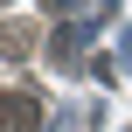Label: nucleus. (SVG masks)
<instances>
[{
    "mask_svg": "<svg viewBox=\"0 0 132 132\" xmlns=\"http://www.w3.org/2000/svg\"><path fill=\"white\" fill-rule=\"evenodd\" d=\"M28 42H35V35H28L21 21H7V28H0V56H28Z\"/></svg>",
    "mask_w": 132,
    "mask_h": 132,
    "instance_id": "f03ea898",
    "label": "nucleus"
},
{
    "mask_svg": "<svg viewBox=\"0 0 132 132\" xmlns=\"http://www.w3.org/2000/svg\"><path fill=\"white\" fill-rule=\"evenodd\" d=\"M42 90H28V84H14V90H0V132H35L42 125Z\"/></svg>",
    "mask_w": 132,
    "mask_h": 132,
    "instance_id": "f257e3e1",
    "label": "nucleus"
}]
</instances>
